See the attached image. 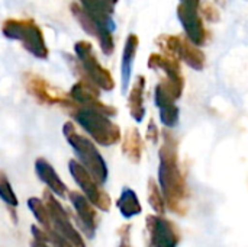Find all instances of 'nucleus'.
<instances>
[{"mask_svg":"<svg viewBox=\"0 0 248 247\" xmlns=\"http://www.w3.org/2000/svg\"><path fill=\"white\" fill-rule=\"evenodd\" d=\"M161 137L163 144L158 151V185L164 195L166 205L171 211L179 213L182 202L187 197V186L179 166V144L170 128H166Z\"/></svg>","mask_w":248,"mask_h":247,"instance_id":"obj_1","label":"nucleus"},{"mask_svg":"<svg viewBox=\"0 0 248 247\" xmlns=\"http://www.w3.org/2000/svg\"><path fill=\"white\" fill-rule=\"evenodd\" d=\"M74 51L77 60L74 61L70 57V63L76 74L81 76L80 80H87L94 83L100 90L110 92L115 89V79L108 68H105L97 60L93 45L89 41H77L74 44Z\"/></svg>","mask_w":248,"mask_h":247,"instance_id":"obj_2","label":"nucleus"},{"mask_svg":"<svg viewBox=\"0 0 248 247\" xmlns=\"http://www.w3.org/2000/svg\"><path fill=\"white\" fill-rule=\"evenodd\" d=\"M73 116L77 124L100 146L109 147L121 141L122 134L118 124H115L109 115L84 106H76Z\"/></svg>","mask_w":248,"mask_h":247,"instance_id":"obj_3","label":"nucleus"},{"mask_svg":"<svg viewBox=\"0 0 248 247\" xmlns=\"http://www.w3.org/2000/svg\"><path fill=\"white\" fill-rule=\"evenodd\" d=\"M62 134L67 140V143L74 150L76 156L78 157V162L92 173V176L97 181L99 185L106 183L108 181V166L96 146L86 138L84 135L78 134L74 124L67 121L62 127Z\"/></svg>","mask_w":248,"mask_h":247,"instance_id":"obj_4","label":"nucleus"},{"mask_svg":"<svg viewBox=\"0 0 248 247\" xmlns=\"http://www.w3.org/2000/svg\"><path fill=\"white\" fill-rule=\"evenodd\" d=\"M1 33L9 39L19 41L23 48L39 60L48 58V47L41 28L32 19H6L1 25Z\"/></svg>","mask_w":248,"mask_h":247,"instance_id":"obj_5","label":"nucleus"},{"mask_svg":"<svg viewBox=\"0 0 248 247\" xmlns=\"http://www.w3.org/2000/svg\"><path fill=\"white\" fill-rule=\"evenodd\" d=\"M155 44L163 54L180 58L196 71L203 70L206 63L205 52L189 38L180 35H161L155 39Z\"/></svg>","mask_w":248,"mask_h":247,"instance_id":"obj_6","label":"nucleus"},{"mask_svg":"<svg viewBox=\"0 0 248 247\" xmlns=\"http://www.w3.org/2000/svg\"><path fill=\"white\" fill-rule=\"evenodd\" d=\"M148 67L163 74L160 84L173 98L180 99L185 89V77L182 74L180 60L163 52H153L148 57Z\"/></svg>","mask_w":248,"mask_h":247,"instance_id":"obj_7","label":"nucleus"},{"mask_svg":"<svg viewBox=\"0 0 248 247\" xmlns=\"http://www.w3.org/2000/svg\"><path fill=\"white\" fill-rule=\"evenodd\" d=\"M68 169H70L73 179L81 188L83 194L89 198V201L99 210L109 211L110 210V197L105 191L100 189V185L92 176V173L77 160H70Z\"/></svg>","mask_w":248,"mask_h":247,"instance_id":"obj_8","label":"nucleus"},{"mask_svg":"<svg viewBox=\"0 0 248 247\" xmlns=\"http://www.w3.org/2000/svg\"><path fill=\"white\" fill-rule=\"evenodd\" d=\"M44 198H45V204H46L49 215H51L52 230L57 231L58 234H61L74 247H86V243H84L81 234L71 224V221L68 218V213L65 211V208L48 191L44 192Z\"/></svg>","mask_w":248,"mask_h":247,"instance_id":"obj_9","label":"nucleus"},{"mask_svg":"<svg viewBox=\"0 0 248 247\" xmlns=\"http://www.w3.org/2000/svg\"><path fill=\"white\" fill-rule=\"evenodd\" d=\"M23 83H25V87L26 90L35 98L38 99L41 103H46V105H62V106H67V108H76L77 103L68 96H65L64 93H58L55 92L49 83L42 79L41 76L38 74H33V73H26L23 76Z\"/></svg>","mask_w":248,"mask_h":247,"instance_id":"obj_10","label":"nucleus"},{"mask_svg":"<svg viewBox=\"0 0 248 247\" xmlns=\"http://www.w3.org/2000/svg\"><path fill=\"white\" fill-rule=\"evenodd\" d=\"M177 19L183 26L186 38H189L195 45L203 47L209 41V32L203 23V17L199 9L180 3L177 6Z\"/></svg>","mask_w":248,"mask_h":247,"instance_id":"obj_11","label":"nucleus"},{"mask_svg":"<svg viewBox=\"0 0 248 247\" xmlns=\"http://www.w3.org/2000/svg\"><path fill=\"white\" fill-rule=\"evenodd\" d=\"M71 13L73 16L77 19V22L80 23V26L84 29V32H87L89 35L94 36L99 41V45L103 51L105 55H112L115 51V41L112 36V31L100 26L87 12L86 9L78 4V3H71Z\"/></svg>","mask_w":248,"mask_h":247,"instance_id":"obj_12","label":"nucleus"},{"mask_svg":"<svg viewBox=\"0 0 248 247\" xmlns=\"http://www.w3.org/2000/svg\"><path fill=\"white\" fill-rule=\"evenodd\" d=\"M68 95L78 106L97 109V111L109 115L110 118L118 114L116 108H113L110 105H106L105 102L100 100V89L92 82L78 80L76 84H73Z\"/></svg>","mask_w":248,"mask_h":247,"instance_id":"obj_13","label":"nucleus"},{"mask_svg":"<svg viewBox=\"0 0 248 247\" xmlns=\"http://www.w3.org/2000/svg\"><path fill=\"white\" fill-rule=\"evenodd\" d=\"M147 227L153 247H176L180 242L177 227L167 218L148 215Z\"/></svg>","mask_w":248,"mask_h":247,"instance_id":"obj_14","label":"nucleus"},{"mask_svg":"<svg viewBox=\"0 0 248 247\" xmlns=\"http://www.w3.org/2000/svg\"><path fill=\"white\" fill-rule=\"evenodd\" d=\"M70 201L78 217V226H81V230L87 234V237H93L97 226V213L94 205L80 192H70Z\"/></svg>","mask_w":248,"mask_h":247,"instance_id":"obj_15","label":"nucleus"},{"mask_svg":"<svg viewBox=\"0 0 248 247\" xmlns=\"http://www.w3.org/2000/svg\"><path fill=\"white\" fill-rule=\"evenodd\" d=\"M154 102L160 114V121L166 128H174L179 124L180 111L176 105V99H173L158 83L154 87Z\"/></svg>","mask_w":248,"mask_h":247,"instance_id":"obj_16","label":"nucleus"},{"mask_svg":"<svg viewBox=\"0 0 248 247\" xmlns=\"http://www.w3.org/2000/svg\"><path fill=\"white\" fill-rule=\"evenodd\" d=\"M140 47V38L135 33H129L126 36L124 51H122V60H121V82H122V93H126L131 79H132V68L134 61L137 57V51Z\"/></svg>","mask_w":248,"mask_h":247,"instance_id":"obj_17","label":"nucleus"},{"mask_svg":"<svg viewBox=\"0 0 248 247\" xmlns=\"http://www.w3.org/2000/svg\"><path fill=\"white\" fill-rule=\"evenodd\" d=\"M81 6L86 9V12L103 28L109 31H115V22L112 19L115 3L110 0H80Z\"/></svg>","mask_w":248,"mask_h":247,"instance_id":"obj_18","label":"nucleus"},{"mask_svg":"<svg viewBox=\"0 0 248 247\" xmlns=\"http://www.w3.org/2000/svg\"><path fill=\"white\" fill-rule=\"evenodd\" d=\"M144 93H145V77L142 74H138L128 95V109H129L131 116L137 122H142L145 118L147 111H145Z\"/></svg>","mask_w":248,"mask_h":247,"instance_id":"obj_19","label":"nucleus"},{"mask_svg":"<svg viewBox=\"0 0 248 247\" xmlns=\"http://www.w3.org/2000/svg\"><path fill=\"white\" fill-rule=\"evenodd\" d=\"M35 172H36L38 178L55 195H58V197H65L67 195V186H65V183L61 181V178L57 175V172L54 170L52 165L48 160H45L44 157L36 159V162H35Z\"/></svg>","mask_w":248,"mask_h":247,"instance_id":"obj_20","label":"nucleus"},{"mask_svg":"<svg viewBox=\"0 0 248 247\" xmlns=\"http://www.w3.org/2000/svg\"><path fill=\"white\" fill-rule=\"evenodd\" d=\"M122 153L132 162L140 163L144 153V141L137 128H128L122 138Z\"/></svg>","mask_w":248,"mask_h":247,"instance_id":"obj_21","label":"nucleus"},{"mask_svg":"<svg viewBox=\"0 0 248 247\" xmlns=\"http://www.w3.org/2000/svg\"><path fill=\"white\" fill-rule=\"evenodd\" d=\"M116 205H118L121 214L125 218H132V217L141 214V211H142L141 204L138 201V197L131 188H124L122 189V194H121Z\"/></svg>","mask_w":248,"mask_h":247,"instance_id":"obj_22","label":"nucleus"},{"mask_svg":"<svg viewBox=\"0 0 248 247\" xmlns=\"http://www.w3.org/2000/svg\"><path fill=\"white\" fill-rule=\"evenodd\" d=\"M28 207L32 211V214L35 215L36 221L46 231H49L52 229V224H51V215H49V211H48L46 204L44 201H41L39 198H29L28 199Z\"/></svg>","mask_w":248,"mask_h":247,"instance_id":"obj_23","label":"nucleus"},{"mask_svg":"<svg viewBox=\"0 0 248 247\" xmlns=\"http://www.w3.org/2000/svg\"><path fill=\"white\" fill-rule=\"evenodd\" d=\"M148 202H150L151 208L155 213L164 214V211H166V199H164V195L161 192L160 185H157L154 179L148 181Z\"/></svg>","mask_w":248,"mask_h":247,"instance_id":"obj_24","label":"nucleus"},{"mask_svg":"<svg viewBox=\"0 0 248 247\" xmlns=\"http://www.w3.org/2000/svg\"><path fill=\"white\" fill-rule=\"evenodd\" d=\"M0 198L10 207H17V198L12 189V185L7 179V176L0 172Z\"/></svg>","mask_w":248,"mask_h":247,"instance_id":"obj_25","label":"nucleus"},{"mask_svg":"<svg viewBox=\"0 0 248 247\" xmlns=\"http://www.w3.org/2000/svg\"><path fill=\"white\" fill-rule=\"evenodd\" d=\"M199 12L202 15V17H205L206 20L209 22H218L221 19V13L219 10L214 6V3L205 0V1H201V6H199Z\"/></svg>","mask_w":248,"mask_h":247,"instance_id":"obj_26","label":"nucleus"},{"mask_svg":"<svg viewBox=\"0 0 248 247\" xmlns=\"http://www.w3.org/2000/svg\"><path fill=\"white\" fill-rule=\"evenodd\" d=\"M160 135H161V132H160V130H158V127H157V124H155V121L151 118V119L148 121V125H147L145 137H147L151 143L157 144V143L160 141Z\"/></svg>","mask_w":248,"mask_h":247,"instance_id":"obj_27","label":"nucleus"},{"mask_svg":"<svg viewBox=\"0 0 248 247\" xmlns=\"http://www.w3.org/2000/svg\"><path fill=\"white\" fill-rule=\"evenodd\" d=\"M49 233V239H51V243L55 247H74L68 240H65L61 234H58L57 231H54L52 229L48 231Z\"/></svg>","mask_w":248,"mask_h":247,"instance_id":"obj_28","label":"nucleus"},{"mask_svg":"<svg viewBox=\"0 0 248 247\" xmlns=\"http://www.w3.org/2000/svg\"><path fill=\"white\" fill-rule=\"evenodd\" d=\"M31 231H32V236H33V240H39V242H45V243H49L51 239H49V233L41 229H38L36 226H32L31 227Z\"/></svg>","mask_w":248,"mask_h":247,"instance_id":"obj_29","label":"nucleus"},{"mask_svg":"<svg viewBox=\"0 0 248 247\" xmlns=\"http://www.w3.org/2000/svg\"><path fill=\"white\" fill-rule=\"evenodd\" d=\"M201 1H202V0H180V3H185V4H187V6H190V7H195V9H199Z\"/></svg>","mask_w":248,"mask_h":247,"instance_id":"obj_30","label":"nucleus"},{"mask_svg":"<svg viewBox=\"0 0 248 247\" xmlns=\"http://www.w3.org/2000/svg\"><path fill=\"white\" fill-rule=\"evenodd\" d=\"M31 247H49V246H48V243H45V242L33 240V242L31 243Z\"/></svg>","mask_w":248,"mask_h":247,"instance_id":"obj_31","label":"nucleus"},{"mask_svg":"<svg viewBox=\"0 0 248 247\" xmlns=\"http://www.w3.org/2000/svg\"><path fill=\"white\" fill-rule=\"evenodd\" d=\"M119 247H131V245H129V239H122L121 246Z\"/></svg>","mask_w":248,"mask_h":247,"instance_id":"obj_32","label":"nucleus"},{"mask_svg":"<svg viewBox=\"0 0 248 247\" xmlns=\"http://www.w3.org/2000/svg\"><path fill=\"white\" fill-rule=\"evenodd\" d=\"M110 1H112V3H115V4L118 3V0H110Z\"/></svg>","mask_w":248,"mask_h":247,"instance_id":"obj_33","label":"nucleus"},{"mask_svg":"<svg viewBox=\"0 0 248 247\" xmlns=\"http://www.w3.org/2000/svg\"><path fill=\"white\" fill-rule=\"evenodd\" d=\"M151 247H153V246H151Z\"/></svg>","mask_w":248,"mask_h":247,"instance_id":"obj_34","label":"nucleus"}]
</instances>
